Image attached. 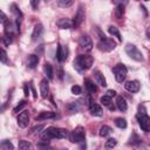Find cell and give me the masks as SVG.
I'll return each instance as SVG.
<instances>
[{
    "instance_id": "obj_28",
    "label": "cell",
    "mask_w": 150,
    "mask_h": 150,
    "mask_svg": "<svg viewBox=\"0 0 150 150\" xmlns=\"http://www.w3.org/2000/svg\"><path fill=\"white\" fill-rule=\"evenodd\" d=\"M0 149L1 150H12V149H14V145L9 142V141H7V139H4L2 142H1V144H0Z\"/></svg>"
},
{
    "instance_id": "obj_27",
    "label": "cell",
    "mask_w": 150,
    "mask_h": 150,
    "mask_svg": "<svg viewBox=\"0 0 150 150\" xmlns=\"http://www.w3.org/2000/svg\"><path fill=\"white\" fill-rule=\"evenodd\" d=\"M115 124L120 129H125L127 128V121H125V118H122V117H117L115 120Z\"/></svg>"
},
{
    "instance_id": "obj_19",
    "label": "cell",
    "mask_w": 150,
    "mask_h": 150,
    "mask_svg": "<svg viewBox=\"0 0 150 150\" xmlns=\"http://www.w3.org/2000/svg\"><path fill=\"white\" fill-rule=\"evenodd\" d=\"M94 76H95L97 83H98L101 87H107V81H105L103 74H102L100 70H94Z\"/></svg>"
},
{
    "instance_id": "obj_20",
    "label": "cell",
    "mask_w": 150,
    "mask_h": 150,
    "mask_svg": "<svg viewBox=\"0 0 150 150\" xmlns=\"http://www.w3.org/2000/svg\"><path fill=\"white\" fill-rule=\"evenodd\" d=\"M83 83H84V86H86V88H87V90L89 91V93H96L97 91V87H96V84L91 81V80H89V79H84V81H83Z\"/></svg>"
},
{
    "instance_id": "obj_6",
    "label": "cell",
    "mask_w": 150,
    "mask_h": 150,
    "mask_svg": "<svg viewBox=\"0 0 150 150\" xmlns=\"http://www.w3.org/2000/svg\"><path fill=\"white\" fill-rule=\"evenodd\" d=\"M112 73H114V75H115L116 81L120 82V83H122V82L125 80V77H127L128 69H127V67H125L123 63H118V64H116V66L112 68Z\"/></svg>"
},
{
    "instance_id": "obj_37",
    "label": "cell",
    "mask_w": 150,
    "mask_h": 150,
    "mask_svg": "<svg viewBox=\"0 0 150 150\" xmlns=\"http://www.w3.org/2000/svg\"><path fill=\"white\" fill-rule=\"evenodd\" d=\"M1 62L7 63V54H6L5 49H1Z\"/></svg>"
},
{
    "instance_id": "obj_39",
    "label": "cell",
    "mask_w": 150,
    "mask_h": 150,
    "mask_svg": "<svg viewBox=\"0 0 150 150\" xmlns=\"http://www.w3.org/2000/svg\"><path fill=\"white\" fill-rule=\"evenodd\" d=\"M105 95H108L109 97H114V96H116V91L112 90V89H109V90H107Z\"/></svg>"
},
{
    "instance_id": "obj_32",
    "label": "cell",
    "mask_w": 150,
    "mask_h": 150,
    "mask_svg": "<svg viewBox=\"0 0 150 150\" xmlns=\"http://www.w3.org/2000/svg\"><path fill=\"white\" fill-rule=\"evenodd\" d=\"M124 13V5H117L116 9H115V14L117 18H121Z\"/></svg>"
},
{
    "instance_id": "obj_12",
    "label": "cell",
    "mask_w": 150,
    "mask_h": 150,
    "mask_svg": "<svg viewBox=\"0 0 150 150\" xmlns=\"http://www.w3.org/2000/svg\"><path fill=\"white\" fill-rule=\"evenodd\" d=\"M83 20H84V9H83L82 6H80L79 9H77V13H76V15H75V18H74V20H73L74 27H79V26L82 23Z\"/></svg>"
},
{
    "instance_id": "obj_38",
    "label": "cell",
    "mask_w": 150,
    "mask_h": 150,
    "mask_svg": "<svg viewBox=\"0 0 150 150\" xmlns=\"http://www.w3.org/2000/svg\"><path fill=\"white\" fill-rule=\"evenodd\" d=\"M30 5L34 9H38L39 8V5H40V0H30Z\"/></svg>"
},
{
    "instance_id": "obj_5",
    "label": "cell",
    "mask_w": 150,
    "mask_h": 150,
    "mask_svg": "<svg viewBox=\"0 0 150 150\" xmlns=\"http://www.w3.org/2000/svg\"><path fill=\"white\" fill-rule=\"evenodd\" d=\"M125 53L128 54L129 57H131L134 61H137V62H143L144 57L142 55V53L138 50V48L135 46V45H131V43H128L125 46Z\"/></svg>"
},
{
    "instance_id": "obj_13",
    "label": "cell",
    "mask_w": 150,
    "mask_h": 150,
    "mask_svg": "<svg viewBox=\"0 0 150 150\" xmlns=\"http://www.w3.org/2000/svg\"><path fill=\"white\" fill-rule=\"evenodd\" d=\"M139 87H141V84H139V82L136 81V80L128 81V82H125V84H124V88H125L128 91H130V93H137V91L139 90Z\"/></svg>"
},
{
    "instance_id": "obj_35",
    "label": "cell",
    "mask_w": 150,
    "mask_h": 150,
    "mask_svg": "<svg viewBox=\"0 0 150 150\" xmlns=\"http://www.w3.org/2000/svg\"><path fill=\"white\" fill-rule=\"evenodd\" d=\"M2 41H4V43L6 45V46H9L11 43H12V36H8V35H4V38H2Z\"/></svg>"
},
{
    "instance_id": "obj_34",
    "label": "cell",
    "mask_w": 150,
    "mask_h": 150,
    "mask_svg": "<svg viewBox=\"0 0 150 150\" xmlns=\"http://www.w3.org/2000/svg\"><path fill=\"white\" fill-rule=\"evenodd\" d=\"M25 105H26V101H21V102H20V103L14 108V110H13V111H14V112H19V111H21V110H22V108H23Z\"/></svg>"
},
{
    "instance_id": "obj_9",
    "label": "cell",
    "mask_w": 150,
    "mask_h": 150,
    "mask_svg": "<svg viewBox=\"0 0 150 150\" xmlns=\"http://www.w3.org/2000/svg\"><path fill=\"white\" fill-rule=\"evenodd\" d=\"M29 123V112L27 110H22L18 116V125L20 128H26Z\"/></svg>"
},
{
    "instance_id": "obj_29",
    "label": "cell",
    "mask_w": 150,
    "mask_h": 150,
    "mask_svg": "<svg viewBox=\"0 0 150 150\" xmlns=\"http://www.w3.org/2000/svg\"><path fill=\"white\" fill-rule=\"evenodd\" d=\"M11 9H12V13H14V14H15L16 19H21V18H22V13H21L20 8H19L15 4H13V5L11 6Z\"/></svg>"
},
{
    "instance_id": "obj_7",
    "label": "cell",
    "mask_w": 150,
    "mask_h": 150,
    "mask_svg": "<svg viewBox=\"0 0 150 150\" xmlns=\"http://www.w3.org/2000/svg\"><path fill=\"white\" fill-rule=\"evenodd\" d=\"M115 47H116V42L112 39H108V38L101 39L100 42L97 43V48L101 52H111L115 49Z\"/></svg>"
},
{
    "instance_id": "obj_1",
    "label": "cell",
    "mask_w": 150,
    "mask_h": 150,
    "mask_svg": "<svg viewBox=\"0 0 150 150\" xmlns=\"http://www.w3.org/2000/svg\"><path fill=\"white\" fill-rule=\"evenodd\" d=\"M66 137H68V131L63 128H57V127H49L41 132V139L45 142H48L54 138L61 139Z\"/></svg>"
},
{
    "instance_id": "obj_43",
    "label": "cell",
    "mask_w": 150,
    "mask_h": 150,
    "mask_svg": "<svg viewBox=\"0 0 150 150\" xmlns=\"http://www.w3.org/2000/svg\"><path fill=\"white\" fill-rule=\"evenodd\" d=\"M32 91H33V95H34V98H36V93H35V89H34V87L32 86Z\"/></svg>"
},
{
    "instance_id": "obj_18",
    "label": "cell",
    "mask_w": 150,
    "mask_h": 150,
    "mask_svg": "<svg viewBox=\"0 0 150 150\" xmlns=\"http://www.w3.org/2000/svg\"><path fill=\"white\" fill-rule=\"evenodd\" d=\"M100 102H101L102 105L107 107L109 110H114V109H115V105H114L112 102H111V97H109L108 95H103V96L100 98Z\"/></svg>"
},
{
    "instance_id": "obj_15",
    "label": "cell",
    "mask_w": 150,
    "mask_h": 150,
    "mask_svg": "<svg viewBox=\"0 0 150 150\" xmlns=\"http://www.w3.org/2000/svg\"><path fill=\"white\" fill-rule=\"evenodd\" d=\"M48 93H49V82L47 81V79H43L40 82V94H41V97L46 98L48 96Z\"/></svg>"
},
{
    "instance_id": "obj_2",
    "label": "cell",
    "mask_w": 150,
    "mask_h": 150,
    "mask_svg": "<svg viewBox=\"0 0 150 150\" xmlns=\"http://www.w3.org/2000/svg\"><path fill=\"white\" fill-rule=\"evenodd\" d=\"M94 63V59L90 55H79L76 56V59L74 60V68L82 73L84 70H88Z\"/></svg>"
},
{
    "instance_id": "obj_14",
    "label": "cell",
    "mask_w": 150,
    "mask_h": 150,
    "mask_svg": "<svg viewBox=\"0 0 150 150\" xmlns=\"http://www.w3.org/2000/svg\"><path fill=\"white\" fill-rule=\"evenodd\" d=\"M42 33H43V26L41 23H36L34 26V29H33V33H32V40L38 41L41 38Z\"/></svg>"
},
{
    "instance_id": "obj_16",
    "label": "cell",
    "mask_w": 150,
    "mask_h": 150,
    "mask_svg": "<svg viewBox=\"0 0 150 150\" xmlns=\"http://www.w3.org/2000/svg\"><path fill=\"white\" fill-rule=\"evenodd\" d=\"M88 105H89V110H90V114H91V115H94V116H102V114H103L102 108H101L97 103L90 101Z\"/></svg>"
},
{
    "instance_id": "obj_4",
    "label": "cell",
    "mask_w": 150,
    "mask_h": 150,
    "mask_svg": "<svg viewBox=\"0 0 150 150\" xmlns=\"http://www.w3.org/2000/svg\"><path fill=\"white\" fill-rule=\"evenodd\" d=\"M69 139L73 143H79L81 145H83L84 141H86V131L82 127H76L69 135Z\"/></svg>"
},
{
    "instance_id": "obj_30",
    "label": "cell",
    "mask_w": 150,
    "mask_h": 150,
    "mask_svg": "<svg viewBox=\"0 0 150 150\" xmlns=\"http://www.w3.org/2000/svg\"><path fill=\"white\" fill-rule=\"evenodd\" d=\"M73 4H74V0H57V5L60 7H63V8L70 7Z\"/></svg>"
},
{
    "instance_id": "obj_17",
    "label": "cell",
    "mask_w": 150,
    "mask_h": 150,
    "mask_svg": "<svg viewBox=\"0 0 150 150\" xmlns=\"http://www.w3.org/2000/svg\"><path fill=\"white\" fill-rule=\"evenodd\" d=\"M116 107L120 111H127L128 109V103L123 96H117L116 98Z\"/></svg>"
},
{
    "instance_id": "obj_10",
    "label": "cell",
    "mask_w": 150,
    "mask_h": 150,
    "mask_svg": "<svg viewBox=\"0 0 150 150\" xmlns=\"http://www.w3.org/2000/svg\"><path fill=\"white\" fill-rule=\"evenodd\" d=\"M67 57H68V48H67V46L63 47V46H61L59 43L57 45V52H56V59L60 62H62V61L67 60Z\"/></svg>"
},
{
    "instance_id": "obj_25",
    "label": "cell",
    "mask_w": 150,
    "mask_h": 150,
    "mask_svg": "<svg viewBox=\"0 0 150 150\" xmlns=\"http://www.w3.org/2000/svg\"><path fill=\"white\" fill-rule=\"evenodd\" d=\"M112 130H111V128L110 127H108V125H102L101 128H100V136L101 137H107V136H109L110 135V132H111Z\"/></svg>"
},
{
    "instance_id": "obj_8",
    "label": "cell",
    "mask_w": 150,
    "mask_h": 150,
    "mask_svg": "<svg viewBox=\"0 0 150 150\" xmlns=\"http://www.w3.org/2000/svg\"><path fill=\"white\" fill-rule=\"evenodd\" d=\"M79 46L80 48L84 52V53H88L93 49V42H91V39L88 36V35H82L79 40Z\"/></svg>"
},
{
    "instance_id": "obj_40",
    "label": "cell",
    "mask_w": 150,
    "mask_h": 150,
    "mask_svg": "<svg viewBox=\"0 0 150 150\" xmlns=\"http://www.w3.org/2000/svg\"><path fill=\"white\" fill-rule=\"evenodd\" d=\"M1 23H2V25H6V23H7V16L5 15L4 12H1Z\"/></svg>"
},
{
    "instance_id": "obj_41",
    "label": "cell",
    "mask_w": 150,
    "mask_h": 150,
    "mask_svg": "<svg viewBox=\"0 0 150 150\" xmlns=\"http://www.w3.org/2000/svg\"><path fill=\"white\" fill-rule=\"evenodd\" d=\"M23 93H25V96H28L29 95V86L27 83L23 86Z\"/></svg>"
},
{
    "instance_id": "obj_3",
    "label": "cell",
    "mask_w": 150,
    "mask_h": 150,
    "mask_svg": "<svg viewBox=\"0 0 150 150\" xmlns=\"http://www.w3.org/2000/svg\"><path fill=\"white\" fill-rule=\"evenodd\" d=\"M137 121H138V125L139 128L148 132L150 131V118L146 115V110L144 108V105H139L138 107V112H137Z\"/></svg>"
},
{
    "instance_id": "obj_31",
    "label": "cell",
    "mask_w": 150,
    "mask_h": 150,
    "mask_svg": "<svg viewBox=\"0 0 150 150\" xmlns=\"http://www.w3.org/2000/svg\"><path fill=\"white\" fill-rule=\"evenodd\" d=\"M19 149H33V145L27 141H20L19 142Z\"/></svg>"
},
{
    "instance_id": "obj_33",
    "label": "cell",
    "mask_w": 150,
    "mask_h": 150,
    "mask_svg": "<svg viewBox=\"0 0 150 150\" xmlns=\"http://www.w3.org/2000/svg\"><path fill=\"white\" fill-rule=\"evenodd\" d=\"M116 144H117V142H116L115 138H109V139L105 142V148H107V149H110V148H114Z\"/></svg>"
},
{
    "instance_id": "obj_42",
    "label": "cell",
    "mask_w": 150,
    "mask_h": 150,
    "mask_svg": "<svg viewBox=\"0 0 150 150\" xmlns=\"http://www.w3.org/2000/svg\"><path fill=\"white\" fill-rule=\"evenodd\" d=\"M146 36L150 39V27H148V28H146Z\"/></svg>"
},
{
    "instance_id": "obj_26",
    "label": "cell",
    "mask_w": 150,
    "mask_h": 150,
    "mask_svg": "<svg viewBox=\"0 0 150 150\" xmlns=\"http://www.w3.org/2000/svg\"><path fill=\"white\" fill-rule=\"evenodd\" d=\"M43 69H45V73L47 75L48 80H53V67H52V64L50 63H45Z\"/></svg>"
},
{
    "instance_id": "obj_22",
    "label": "cell",
    "mask_w": 150,
    "mask_h": 150,
    "mask_svg": "<svg viewBox=\"0 0 150 150\" xmlns=\"http://www.w3.org/2000/svg\"><path fill=\"white\" fill-rule=\"evenodd\" d=\"M80 102H81V101L71 102L70 104H68V107H67L68 111H69L70 114H76L77 111H80V109H81V104H80Z\"/></svg>"
},
{
    "instance_id": "obj_11",
    "label": "cell",
    "mask_w": 150,
    "mask_h": 150,
    "mask_svg": "<svg viewBox=\"0 0 150 150\" xmlns=\"http://www.w3.org/2000/svg\"><path fill=\"white\" fill-rule=\"evenodd\" d=\"M56 25L61 29H70V28L74 27V22L70 19H66V18H62V19L57 20L56 21Z\"/></svg>"
},
{
    "instance_id": "obj_24",
    "label": "cell",
    "mask_w": 150,
    "mask_h": 150,
    "mask_svg": "<svg viewBox=\"0 0 150 150\" xmlns=\"http://www.w3.org/2000/svg\"><path fill=\"white\" fill-rule=\"evenodd\" d=\"M108 32H109V34H111L112 36L117 38V39H118V41H122V36H121V34H120L118 29H117L115 26H109V27H108Z\"/></svg>"
},
{
    "instance_id": "obj_36",
    "label": "cell",
    "mask_w": 150,
    "mask_h": 150,
    "mask_svg": "<svg viewBox=\"0 0 150 150\" xmlns=\"http://www.w3.org/2000/svg\"><path fill=\"white\" fill-rule=\"evenodd\" d=\"M71 93H73L74 95H80V94H81V87H79V86H73V87H71Z\"/></svg>"
},
{
    "instance_id": "obj_21",
    "label": "cell",
    "mask_w": 150,
    "mask_h": 150,
    "mask_svg": "<svg viewBox=\"0 0 150 150\" xmlns=\"http://www.w3.org/2000/svg\"><path fill=\"white\" fill-rule=\"evenodd\" d=\"M27 63H28V67L30 69L35 68L38 66V63H39V56L38 55H34V54L29 55L28 56V60H27Z\"/></svg>"
},
{
    "instance_id": "obj_23",
    "label": "cell",
    "mask_w": 150,
    "mask_h": 150,
    "mask_svg": "<svg viewBox=\"0 0 150 150\" xmlns=\"http://www.w3.org/2000/svg\"><path fill=\"white\" fill-rule=\"evenodd\" d=\"M55 117V112L53 111H42L40 115H38L35 117L36 121H41V120H48V118H54Z\"/></svg>"
},
{
    "instance_id": "obj_44",
    "label": "cell",
    "mask_w": 150,
    "mask_h": 150,
    "mask_svg": "<svg viewBox=\"0 0 150 150\" xmlns=\"http://www.w3.org/2000/svg\"><path fill=\"white\" fill-rule=\"evenodd\" d=\"M45 1H49V0H45Z\"/></svg>"
},
{
    "instance_id": "obj_45",
    "label": "cell",
    "mask_w": 150,
    "mask_h": 150,
    "mask_svg": "<svg viewBox=\"0 0 150 150\" xmlns=\"http://www.w3.org/2000/svg\"><path fill=\"white\" fill-rule=\"evenodd\" d=\"M145 1H149V0H145Z\"/></svg>"
}]
</instances>
